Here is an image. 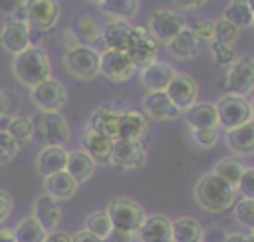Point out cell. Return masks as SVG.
Here are the masks:
<instances>
[{"mask_svg": "<svg viewBox=\"0 0 254 242\" xmlns=\"http://www.w3.org/2000/svg\"><path fill=\"white\" fill-rule=\"evenodd\" d=\"M12 73L22 85H28L30 89L44 83L46 79L52 77V65L48 54L38 46H30L28 50L12 58Z\"/></svg>", "mask_w": 254, "mask_h": 242, "instance_id": "1", "label": "cell"}, {"mask_svg": "<svg viewBox=\"0 0 254 242\" xmlns=\"http://www.w3.org/2000/svg\"><path fill=\"white\" fill-rule=\"evenodd\" d=\"M236 188L222 181L212 171L202 175L194 184V200L208 212H224L234 204Z\"/></svg>", "mask_w": 254, "mask_h": 242, "instance_id": "2", "label": "cell"}, {"mask_svg": "<svg viewBox=\"0 0 254 242\" xmlns=\"http://www.w3.org/2000/svg\"><path fill=\"white\" fill-rule=\"evenodd\" d=\"M34 137L44 147H64L69 139V127L60 111H40L34 119Z\"/></svg>", "mask_w": 254, "mask_h": 242, "instance_id": "3", "label": "cell"}, {"mask_svg": "<svg viewBox=\"0 0 254 242\" xmlns=\"http://www.w3.org/2000/svg\"><path fill=\"white\" fill-rule=\"evenodd\" d=\"M111 226L117 230H125V232H135L139 230V226L145 220V210L139 202H135L133 198L127 196H115L109 200L107 208H105Z\"/></svg>", "mask_w": 254, "mask_h": 242, "instance_id": "4", "label": "cell"}, {"mask_svg": "<svg viewBox=\"0 0 254 242\" xmlns=\"http://www.w3.org/2000/svg\"><path fill=\"white\" fill-rule=\"evenodd\" d=\"M64 67L77 79H93L99 73V52L91 46L77 44L64 54Z\"/></svg>", "mask_w": 254, "mask_h": 242, "instance_id": "5", "label": "cell"}, {"mask_svg": "<svg viewBox=\"0 0 254 242\" xmlns=\"http://www.w3.org/2000/svg\"><path fill=\"white\" fill-rule=\"evenodd\" d=\"M216 115H218V125L228 129L240 127L248 121H252V111H250V101H246V97L240 95H232V93H224L218 101H216Z\"/></svg>", "mask_w": 254, "mask_h": 242, "instance_id": "6", "label": "cell"}, {"mask_svg": "<svg viewBox=\"0 0 254 242\" xmlns=\"http://www.w3.org/2000/svg\"><path fill=\"white\" fill-rule=\"evenodd\" d=\"M24 18L30 30L40 34L50 32L60 20V4L56 0H26Z\"/></svg>", "mask_w": 254, "mask_h": 242, "instance_id": "7", "label": "cell"}, {"mask_svg": "<svg viewBox=\"0 0 254 242\" xmlns=\"http://www.w3.org/2000/svg\"><path fill=\"white\" fill-rule=\"evenodd\" d=\"M224 87H226V93L240 95V97L248 95L254 89V60L238 58L232 65H228Z\"/></svg>", "mask_w": 254, "mask_h": 242, "instance_id": "8", "label": "cell"}, {"mask_svg": "<svg viewBox=\"0 0 254 242\" xmlns=\"http://www.w3.org/2000/svg\"><path fill=\"white\" fill-rule=\"evenodd\" d=\"M135 63L123 50H103L99 54V73L111 81H125L135 73Z\"/></svg>", "mask_w": 254, "mask_h": 242, "instance_id": "9", "label": "cell"}, {"mask_svg": "<svg viewBox=\"0 0 254 242\" xmlns=\"http://www.w3.org/2000/svg\"><path fill=\"white\" fill-rule=\"evenodd\" d=\"M30 99L40 111H60L65 105L67 91L62 85V81L50 77L44 83L30 89Z\"/></svg>", "mask_w": 254, "mask_h": 242, "instance_id": "10", "label": "cell"}, {"mask_svg": "<svg viewBox=\"0 0 254 242\" xmlns=\"http://www.w3.org/2000/svg\"><path fill=\"white\" fill-rule=\"evenodd\" d=\"M151 36L155 40H161L165 44H169L181 30H185V18L175 12V10H167V8H161V10H155L149 18V24H147Z\"/></svg>", "mask_w": 254, "mask_h": 242, "instance_id": "11", "label": "cell"}, {"mask_svg": "<svg viewBox=\"0 0 254 242\" xmlns=\"http://www.w3.org/2000/svg\"><path fill=\"white\" fill-rule=\"evenodd\" d=\"M147 159L145 147L137 139H113L109 163L119 169H139Z\"/></svg>", "mask_w": 254, "mask_h": 242, "instance_id": "12", "label": "cell"}, {"mask_svg": "<svg viewBox=\"0 0 254 242\" xmlns=\"http://www.w3.org/2000/svg\"><path fill=\"white\" fill-rule=\"evenodd\" d=\"M0 46L8 54H14V56L22 54L24 50H28L32 46V30H30V26L10 18L8 22H4V26L0 30Z\"/></svg>", "mask_w": 254, "mask_h": 242, "instance_id": "13", "label": "cell"}, {"mask_svg": "<svg viewBox=\"0 0 254 242\" xmlns=\"http://www.w3.org/2000/svg\"><path fill=\"white\" fill-rule=\"evenodd\" d=\"M165 93L169 95V99L175 103L177 109L187 111L190 105L196 103L198 85H196V81L190 75H187V73H175V77L167 85Z\"/></svg>", "mask_w": 254, "mask_h": 242, "instance_id": "14", "label": "cell"}, {"mask_svg": "<svg viewBox=\"0 0 254 242\" xmlns=\"http://www.w3.org/2000/svg\"><path fill=\"white\" fill-rule=\"evenodd\" d=\"M135 67H145L157 58V40L151 36L147 26H135V40L127 50Z\"/></svg>", "mask_w": 254, "mask_h": 242, "instance_id": "15", "label": "cell"}, {"mask_svg": "<svg viewBox=\"0 0 254 242\" xmlns=\"http://www.w3.org/2000/svg\"><path fill=\"white\" fill-rule=\"evenodd\" d=\"M135 40V26L123 20H111L101 30V44L103 50H123L127 52Z\"/></svg>", "mask_w": 254, "mask_h": 242, "instance_id": "16", "label": "cell"}, {"mask_svg": "<svg viewBox=\"0 0 254 242\" xmlns=\"http://www.w3.org/2000/svg\"><path fill=\"white\" fill-rule=\"evenodd\" d=\"M121 113H123V109H119L117 103L99 105L89 117V129H93L109 139H117V123H119Z\"/></svg>", "mask_w": 254, "mask_h": 242, "instance_id": "17", "label": "cell"}, {"mask_svg": "<svg viewBox=\"0 0 254 242\" xmlns=\"http://www.w3.org/2000/svg\"><path fill=\"white\" fill-rule=\"evenodd\" d=\"M143 111L147 117L165 121V119H177L181 117V109L175 107V103L169 99L165 91H149L143 99Z\"/></svg>", "mask_w": 254, "mask_h": 242, "instance_id": "18", "label": "cell"}, {"mask_svg": "<svg viewBox=\"0 0 254 242\" xmlns=\"http://www.w3.org/2000/svg\"><path fill=\"white\" fill-rule=\"evenodd\" d=\"M139 242H173L171 240V220L163 214L145 216L143 224L137 230Z\"/></svg>", "mask_w": 254, "mask_h": 242, "instance_id": "19", "label": "cell"}, {"mask_svg": "<svg viewBox=\"0 0 254 242\" xmlns=\"http://www.w3.org/2000/svg\"><path fill=\"white\" fill-rule=\"evenodd\" d=\"M175 69L173 65H169L167 61H153L145 67H141V83L149 89V91H165L167 85L171 83V79L175 77Z\"/></svg>", "mask_w": 254, "mask_h": 242, "instance_id": "20", "label": "cell"}, {"mask_svg": "<svg viewBox=\"0 0 254 242\" xmlns=\"http://www.w3.org/2000/svg\"><path fill=\"white\" fill-rule=\"evenodd\" d=\"M34 218L40 222V226L46 232H54L60 224V218H62V210H60L58 200L50 194L38 196L34 200Z\"/></svg>", "mask_w": 254, "mask_h": 242, "instance_id": "21", "label": "cell"}, {"mask_svg": "<svg viewBox=\"0 0 254 242\" xmlns=\"http://www.w3.org/2000/svg\"><path fill=\"white\" fill-rule=\"evenodd\" d=\"M111 149H113V139L85 127L81 133V151H85L95 163L99 161H109L111 157Z\"/></svg>", "mask_w": 254, "mask_h": 242, "instance_id": "22", "label": "cell"}, {"mask_svg": "<svg viewBox=\"0 0 254 242\" xmlns=\"http://www.w3.org/2000/svg\"><path fill=\"white\" fill-rule=\"evenodd\" d=\"M226 145L234 155L248 157L254 155V121L226 131Z\"/></svg>", "mask_w": 254, "mask_h": 242, "instance_id": "23", "label": "cell"}, {"mask_svg": "<svg viewBox=\"0 0 254 242\" xmlns=\"http://www.w3.org/2000/svg\"><path fill=\"white\" fill-rule=\"evenodd\" d=\"M147 115L135 109H125L119 115V123H117V139H141L143 133L147 131Z\"/></svg>", "mask_w": 254, "mask_h": 242, "instance_id": "24", "label": "cell"}, {"mask_svg": "<svg viewBox=\"0 0 254 242\" xmlns=\"http://www.w3.org/2000/svg\"><path fill=\"white\" fill-rule=\"evenodd\" d=\"M67 165V151L64 147H44L36 157V169L46 179L54 173L65 171Z\"/></svg>", "mask_w": 254, "mask_h": 242, "instance_id": "25", "label": "cell"}, {"mask_svg": "<svg viewBox=\"0 0 254 242\" xmlns=\"http://www.w3.org/2000/svg\"><path fill=\"white\" fill-rule=\"evenodd\" d=\"M185 121L190 129H218V115L212 103H194L185 111Z\"/></svg>", "mask_w": 254, "mask_h": 242, "instance_id": "26", "label": "cell"}, {"mask_svg": "<svg viewBox=\"0 0 254 242\" xmlns=\"http://www.w3.org/2000/svg\"><path fill=\"white\" fill-rule=\"evenodd\" d=\"M171 240L173 242H202L204 230L196 218L179 216L171 220Z\"/></svg>", "mask_w": 254, "mask_h": 242, "instance_id": "27", "label": "cell"}, {"mask_svg": "<svg viewBox=\"0 0 254 242\" xmlns=\"http://www.w3.org/2000/svg\"><path fill=\"white\" fill-rule=\"evenodd\" d=\"M95 171V161L81 149L67 153V165H65V173L79 184L85 182Z\"/></svg>", "mask_w": 254, "mask_h": 242, "instance_id": "28", "label": "cell"}, {"mask_svg": "<svg viewBox=\"0 0 254 242\" xmlns=\"http://www.w3.org/2000/svg\"><path fill=\"white\" fill-rule=\"evenodd\" d=\"M169 52L173 58L177 60H192L196 54H198V48H200V42L196 40V36L190 32V28H185L181 30L169 44H167Z\"/></svg>", "mask_w": 254, "mask_h": 242, "instance_id": "29", "label": "cell"}, {"mask_svg": "<svg viewBox=\"0 0 254 242\" xmlns=\"http://www.w3.org/2000/svg\"><path fill=\"white\" fill-rule=\"evenodd\" d=\"M44 186H46V194L54 196L56 200H67L77 190V182L65 171H60V173H54V175L46 177Z\"/></svg>", "mask_w": 254, "mask_h": 242, "instance_id": "30", "label": "cell"}, {"mask_svg": "<svg viewBox=\"0 0 254 242\" xmlns=\"http://www.w3.org/2000/svg\"><path fill=\"white\" fill-rule=\"evenodd\" d=\"M222 18L232 26H236L238 30L254 24V12L246 0H230V4L224 8Z\"/></svg>", "mask_w": 254, "mask_h": 242, "instance_id": "31", "label": "cell"}, {"mask_svg": "<svg viewBox=\"0 0 254 242\" xmlns=\"http://www.w3.org/2000/svg\"><path fill=\"white\" fill-rule=\"evenodd\" d=\"M99 8L105 16L113 20H131L139 10V0H101Z\"/></svg>", "mask_w": 254, "mask_h": 242, "instance_id": "32", "label": "cell"}, {"mask_svg": "<svg viewBox=\"0 0 254 242\" xmlns=\"http://www.w3.org/2000/svg\"><path fill=\"white\" fill-rule=\"evenodd\" d=\"M48 232L40 226V222L34 216H26L18 222L14 228V240L16 242H44Z\"/></svg>", "mask_w": 254, "mask_h": 242, "instance_id": "33", "label": "cell"}, {"mask_svg": "<svg viewBox=\"0 0 254 242\" xmlns=\"http://www.w3.org/2000/svg\"><path fill=\"white\" fill-rule=\"evenodd\" d=\"M73 34H75L77 40L83 42V46H91V44H95V42L101 40V28H99V24L95 22L93 16H87V14H83V16L77 18Z\"/></svg>", "mask_w": 254, "mask_h": 242, "instance_id": "34", "label": "cell"}, {"mask_svg": "<svg viewBox=\"0 0 254 242\" xmlns=\"http://www.w3.org/2000/svg\"><path fill=\"white\" fill-rule=\"evenodd\" d=\"M244 165L238 161V159H232V157H226V159H220L216 165H214V175H218L222 181H226L232 188H236L242 173H244Z\"/></svg>", "mask_w": 254, "mask_h": 242, "instance_id": "35", "label": "cell"}, {"mask_svg": "<svg viewBox=\"0 0 254 242\" xmlns=\"http://www.w3.org/2000/svg\"><path fill=\"white\" fill-rule=\"evenodd\" d=\"M18 145H26L34 139V123L30 117H22V115H14L10 121V127L6 131Z\"/></svg>", "mask_w": 254, "mask_h": 242, "instance_id": "36", "label": "cell"}, {"mask_svg": "<svg viewBox=\"0 0 254 242\" xmlns=\"http://www.w3.org/2000/svg\"><path fill=\"white\" fill-rule=\"evenodd\" d=\"M111 220H109V216H107V212L105 210H97V212H91L87 218H85V228L83 230H87V232H91V234H95L97 238H105L109 232H111Z\"/></svg>", "mask_w": 254, "mask_h": 242, "instance_id": "37", "label": "cell"}, {"mask_svg": "<svg viewBox=\"0 0 254 242\" xmlns=\"http://www.w3.org/2000/svg\"><path fill=\"white\" fill-rule=\"evenodd\" d=\"M234 218L246 226V228H254V200L250 198H240L238 202H234Z\"/></svg>", "mask_w": 254, "mask_h": 242, "instance_id": "38", "label": "cell"}, {"mask_svg": "<svg viewBox=\"0 0 254 242\" xmlns=\"http://www.w3.org/2000/svg\"><path fill=\"white\" fill-rule=\"evenodd\" d=\"M236 38H238V28L236 26H232L224 18L214 22V42L232 46V42H236Z\"/></svg>", "mask_w": 254, "mask_h": 242, "instance_id": "39", "label": "cell"}, {"mask_svg": "<svg viewBox=\"0 0 254 242\" xmlns=\"http://www.w3.org/2000/svg\"><path fill=\"white\" fill-rule=\"evenodd\" d=\"M210 52H212V58L216 63L220 65H232L238 58H236V52L232 50V46L228 44H220V42H210Z\"/></svg>", "mask_w": 254, "mask_h": 242, "instance_id": "40", "label": "cell"}, {"mask_svg": "<svg viewBox=\"0 0 254 242\" xmlns=\"http://www.w3.org/2000/svg\"><path fill=\"white\" fill-rule=\"evenodd\" d=\"M18 149H20V145L8 133L0 131V165H8L16 157Z\"/></svg>", "mask_w": 254, "mask_h": 242, "instance_id": "41", "label": "cell"}, {"mask_svg": "<svg viewBox=\"0 0 254 242\" xmlns=\"http://www.w3.org/2000/svg\"><path fill=\"white\" fill-rule=\"evenodd\" d=\"M190 135L192 141L202 149H210L218 141V129H190Z\"/></svg>", "mask_w": 254, "mask_h": 242, "instance_id": "42", "label": "cell"}, {"mask_svg": "<svg viewBox=\"0 0 254 242\" xmlns=\"http://www.w3.org/2000/svg\"><path fill=\"white\" fill-rule=\"evenodd\" d=\"M190 32L196 36L198 42H214V22H210V20L194 22Z\"/></svg>", "mask_w": 254, "mask_h": 242, "instance_id": "43", "label": "cell"}, {"mask_svg": "<svg viewBox=\"0 0 254 242\" xmlns=\"http://www.w3.org/2000/svg\"><path fill=\"white\" fill-rule=\"evenodd\" d=\"M236 190H240L242 198L254 200V169H244V173L236 184Z\"/></svg>", "mask_w": 254, "mask_h": 242, "instance_id": "44", "label": "cell"}, {"mask_svg": "<svg viewBox=\"0 0 254 242\" xmlns=\"http://www.w3.org/2000/svg\"><path fill=\"white\" fill-rule=\"evenodd\" d=\"M16 109H18V95L14 91H2L0 89V117L2 115L14 117Z\"/></svg>", "mask_w": 254, "mask_h": 242, "instance_id": "45", "label": "cell"}, {"mask_svg": "<svg viewBox=\"0 0 254 242\" xmlns=\"http://www.w3.org/2000/svg\"><path fill=\"white\" fill-rule=\"evenodd\" d=\"M103 242H139L135 232H125V230H117L111 228V232L103 238Z\"/></svg>", "mask_w": 254, "mask_h": 242, "instance_id": "46", "label": "cell"}, {"mask_svg": "<svg viewBox=\"0 0 254 242\" xmlns=\"http://www.w3.org/2000/svg\"><path fill=\"white\" fill-rule=\"evenodd\" d=\"M10 212H12V196L0 188V222H4Z\"/></svg>", "mask_w": 254, "mask_h": 242, "instance_id": "47", "label": "cell"}, {"mask_svg": "<svg viewBox=\"0 0 254 242\" xmlns=\"http://www.w3.org/2000/svg\"><path fill=\"white\" fill-rule=\"evenodd\" d=\"M24 2L26 0H0V12L2 14H14L18 8H22L24 6Z\"/></svg>", "mask_w": 254, "mask_h": 242, "instance_id": "48", "label": "cell"}, {"mask_svg": "<svg viewBox=\"0 0 254 242\" xmlns=\"http://www.w3.org/2000/svg\"><path fill=\"white\" fill-rule=\"evenodd\" d=\"M71 242H103V240L97 238L95 234L87 232V230H79V232H75V234L71 236Z\"/></svg>", "mask_w": 254, "mask_h": 242, "instance_id": "49", "label": "cell"}, {"mask_svg": "<svg viewBox=\"0 0 254 242\" xmlns=\"http://www.w3.org/2000/svg\"><path fill=\"white\" fill-rule=\"evenodd\" d=\"M44 242H71V236L65 232H60V230H54V232H48Z\"/></svg>", "mask_w": 254, "mask_h": 242, "instance_id": "50", "label": "cell"}, {"mask_svg": "<svg viewBox=\"0 0 254 242\" xmlns=\"http://www.w3.org/2000/svg\"><path fill=\"white\" fill-rule=\"evenodd\" d=\"M177 6L185 8V10H194V8H200L206 4V0H175Z\"/></svg>", "mask_w": 254, "mask_h": 242, "instance_id": "51", "label": "cell"}, {"mask_svg": "<svg viewBox=\"0 0 254 242\" xmlns=\"http://www.w3.org/2000/svg\"><path fill=\"white\" fill-rule=\"evenodd\" d=\"M0 242H16V240H14V230L2 228V230H0Z\"/></svg>", "mask_w": 254, "mask_h": 242, "instance_id": "52", "label": "cell"}, {"mask_svg": "<svg viewBox=\"0 0 254 242\" xmlns=\"http://www.w3.org/2000/svg\"><path fill=\"white\" fill-rule=\"evenodd\" d=\"M10 121H12V117H8V115H2V117H0V131H2V133H6V131H8Z\"/></svg>", "mask_w": 254, "mask_h": 242, "instance_id": "53", "label": "cell"}, {"mask_svg": "<svg viewBox=\"0 0 254 242\" xmlns=\"http://www.w3.org/2000/svg\"><path fill=\"white\" fill-rule=\"evenodd\" d=\"M244 242H254V228L248 234H244Z\"/></svg>", "mask_w": 254, "mask_h": 242, "instance_id": "54", "label": "cell"}, {"mask_svg": "<svg viewBox=\"0 0 254 242\" xmlns=\"http://www.w3.org/2000/svg\"><path fill=\"white\" fill-rule=\"evenodd\" d=\"M250 111H252V121H254V97L250 99Z\"/></svg>", "mask_w": 254, "mask_h": 242, "instance_id": "55", "label": "cell"}, {"mask_svg": "<svg viewBox=\"0 0 254 242\" xmlns=\"http://www.w3.org/2000/svg\"><path fill=\"white\" fill-rule=\"evenodd\" d=\"M89 2H95V4H99V2H101V0H89Z\"/></svg>", "mask_w": 254, "mask_h": 242, "instance_id": "56", "label": "cell"}]
</instances>
